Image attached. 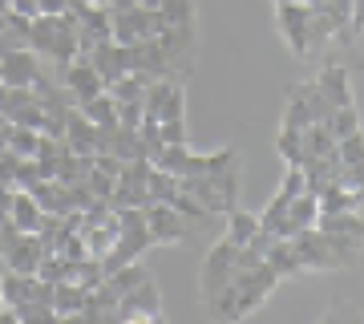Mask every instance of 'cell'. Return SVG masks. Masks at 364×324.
Here are the masks:
<instances>
[{
    "instance_id": "1",
    "label": "cell",
    "mask_w": 364,
    "mask_h": 324,
    "mask_svg": "<svg viewBox=\"0 0 364 324\" xmlns=\"http://www.w3.org/2000/svg\"><path fill=\"white\" fill-rule=\"evenodd\" d=\"M275 284H279V276H275L267 263L239 272L231 284L219 292V296L207 300L210 320H215V324H239V320H247L255 308H263V304H267V296L275 292Z\"/></svg>"
},
{
    "instance_id": "2",
    "label": "cell",
    "mask_w": 364,
    "mask_h": 324,
    "mask_svg": "<svg viewBox=\"0 0 364 324\" xmlns=\"http://www.w3.org/2000/svg\"><path fill=\"white\" fill-rule=\"evenodd\" d=\"M178 182L195 203L207 207V215H227L231 207H239V194H243V162H235L219 174H191Z\"/></svg>"
},
{
    "instance_id": "3",
    "label": "cell",
    "mask_w": 364,
    "mask_h": 324,
    "mask_svg": "<svg viewBox=\"0 0 364 324\" xmlns=\"http://www.w3.org/2000/svg\"><path fill=\"white\" fill-rule=\"evenodd\" d=\"M150 247H154V239H150V227H146V211H142V207L117 211V239H114V251L102 259L105 276L117 272V268H126V263H134V259H142Z\"/></svg>"
},
{
    "instance_id": "4",
    "label": "cell",
    "mask_w": 364,
    "mask_h": 324,
    "mask_svg": "<svg viewBox=\"0 0 364 324\" xmlns=\"http://www.w3.org/2000/svg\"><path fill=\"white\" fill-rule=\"evenodd\" d=\"M235 276H239V247L223 235L219 244L203 256V272H198V292H203V300H215Z\"/></svg>"
},
{
    "instance_id": "5",
    "label": "cell",
    "mask_w": 364,
    "mask_h": 324,
    "mask_svg": "<svg viewBox=\"0 0 364 324\" xmlns=\"http://www.w3.org/2000/svg\"><path fill=\"white\" fill-rule=\"evenodd\" d=\"M162 33V16L158 9H146V4H126V9H114L109 13V37L117 45H138V41H154Z\"/></svg>"
},
{
    "instance_id": "6",
    "label": "cell",
    "mask_w": 364,
    "mask_h": 324,
    "mask_svg": "<svg viewBox=\"0 0 364 324\" xmlns=\"http://www.w3.org/2000/svg\"><path fill=\"white\" fill-rule=\"evenodd\" d=\"M170 117H186V85L178 78H158L146 85L142 122H170Z\"/></svg>"
},
{
    "instance_id": "7",
    "label": "cell",
    "mask_w": 364,
    "mask_h": 324,
    "mask_svg": "<svg viewBox=\"0 0 364 324\" xmlns=\"http://www.w3.org/2000/svg\"><path fill=\"white\" fill-rule=\"evenodd\" d=\"M158 45L166 53V65L170 73H191L198 61V25H174V28H162L158 33Z\"/></svg>"
},
{
    "instance_id": "8",
    "label": "cell",
    "mask_w": 364,
    "mask_h": 324,
    "mask_svg": "<svg viewBox=\"0 0 364 324\" xmlns=\"http://www.w3.org/2000/svg\"><path fill=\"white\" fill-rule=\"evenodd\" d=\"M291 247H296L299 268H304V272H336V268H344L340 256H336V247H332V239H328L320 227L291 235Z\"/></svg>"
},
{
    "instance_id": "9",
    "label": "cell",
    "mask_w": 364,
    "mask_h": 324,
    "mask_svg": "<svg viewBox=\"0 0 364 324\" xmlns=\"http://www.w3.org/2000/svg\"><path fill=\"white\" fill-rule=\"evenodd\" d=\"M275 4V28L287 41V49L296 57H312L308 49V4L304 0H272Z\"/></svg>"
},
{
    "instance_id": "10",
    "label": "cell",
    "mask_w": 364,
    "mask_h": 324,
    "mask_svg": "<svg viewBox=\"0 0 364 324\" xmlns=\"http://www.w3.org/2000/svg\"><path fill=\"white\" fill-rule=\"evenodd\" d=\"M0 251H4V268L9 272H25V276H37L41 259H45L37 231H16V227L0 239Z\"/></svg>"
},
{
    "instance_id": "11",
    "label": "cell",
    "mask_w": 364,
    "mask_h": 324,
    "mask_svg": "<svg viewBox=\"0 0 364 324\" xmlns=\"http://www.w3.org/2000/svg\"><path fill=\"white\" fill-rule=\"evenodd\" d=\"M146 174H150V162H122V174L114 179V194H109V207H114V211L150 207Z\"/></svg>"
},
{
    "instance_id": "12",
    "label": "cell",
    "mask_w": 364,
    "mask_h": 324,
    "mask_svg": "<svg viewBox=\"0 0 364 324\" xmlns=\"http://www.w3.org/2000/svg\"><path fill=\"white\" fill-rule=\"evenodd\" d=\"M65 146L73 150V155H90V158H97V155H105L109 150V130H102V126H93L90 117L81 114L77 105H73V114H69V122H65Z\"/></svg>"
},
{
    "instance_id": "13",
    "label": "cell",
    "mask_w": 364,
    "mask_h": 324,
    "mask_svg": "<svg viewBox=\"0 0 364 324\" xmlns=\"http://www.w3.org/2000/svg\"><path fill=\"white\" fill-rule=\"evenodd\" d=\"M49 69L41 61L33 49H13L0 57V81L9 85V90H33L41 78H45Z\"/></svg>"
},
{
    "instance_id": "14",
    "label": "cell",
    "mask_w": 364,
    "mask_h": 324,
    "mask_svg": "<svg viewBox=\"0 0 364 324\" xmlns=\"http://www.w3.org/2000/svg\"><path fill=\"white\" fill-rule=\"evenodd\" d=\"M146 211V227H150V239H154V247H170V244H182L186 239V219H182L178 211L170 207V203H150Z\"/></svg>"
},
{
    "instance_id": "15",
    "label": "cell",
    "mask_w": 364,
    "mask_h": 324,
    "mask_svg": "<svg viewBox=\"0 0 364 324\" xmlns=\"http://www.w3.org/2000/svg\"><path fill=\"white\" fill-rule=\"evenodd\" d=\"M61 85L69 90L73 105L90 102V98H97V93H105V81L97 78V69H93L85 57H77V61H69L65 69H61Z\"/></svg>"
},
{
    "instance_id": "16",
    "label": "cell",
    "mask_w": 364,
    "mask_h": 324,
    "mask_svg": "<svg viewBox=\"0 0 364 324\" xmlns=\"http://www.w3.org/2000/svg\"><path fill=\"white\" fill-rule=\"evenodd\" d=\"M0 114L9 117L13 126L45 130V110H41L37 90H9V98H4V110H0Z\"/></svg>"
},
{
    "instance_id": "17",
    "label": "cell",
    "mask_w": 364,
    "mask_h": 324,
    "mask_svg": "<svg viewBox=\"0 0 364 324\" xmlns=\"http://www.w3.org/2000/svg\"><path fill=\"white\" fill-rule=\"evenodd\" d=\"M85 61L97 69V78L105 81V90H109L122 73H130V65H126V45H117V41H97V45L85 53Z\"/></svg>"
},
{
    "instance_id": "18",
    "label": "cell",
    "mask_w": 364,
    "mask_h": 324,
    "mask_svg": "<svg viewBox=\"0 0 364 324\" xmlns=\"http://www.w3.org/2000/svg\"><path fill=\"white\" fill-rule=\"evenodd\" d=\"M316 90L324 93V102L332 105V110H340V105H352L356 98H352V78L348 69L340 61H328L324 69H320V78H316Z\"/></svg>"
},
{
    "instance_id": "19",
    "label": "cell",
    "mask_w": 364,
    "mask_h": 324,
    "mask_svg": "<svg viewBox=\"0 0 364 324\" xmlns=\"http://www.w3.org/2000/svg\"><path fill=\"white\" fill-rule=\"evenodd\" d=\"M316 223H320V199H316L312 191H299L296 199H291V207H287L279 239H291V235H299V231H312Z\"/></svg>"
},
{
    "instance_id": "20",
    "label": "cell",
    "mask_w": 364,
    "mask_h": 324,
    "mask_svg": "<svg viewBox=\"0 0 364 324\" xmlns=\"http://www.w3.org/2000/svg\"><path fill=\"white\" fill-rule=\"evenodd\" d=\"M117 312L122 316H134V312H162V296H158V284H154V276L146 280V284H138L134 292H126V296L117 300Z\"/></svg>"
},
{
    "instance_id": "21",
    "label": "cell",
    "mask_w": 364,
    "mask_h": 324,
    "mask_svg": "<svg viewBox=\"0 0 364 324\" xmlns=\"http://www.w3.org/2000/svg\"><path fill=\"white\" fill-rule=\"evenodd\" d=\"M316 227H320V231H332V235H344L352 244H364V215L360 211H332V215H320Z\"/></svg>"
},
{
    "instance_id": "22",
    "label": "cell",
    "mask_w": 364,
    "mask_h": 324,
    "mask_svg": "<svg viewBox=\"0 0 364 324\" xmlns=\"http://www.w3.org/2000/svg\"><path fill=\"white\" fill-rule=\"evenodd\" d=\"M263 263L272 268L279 280H287V276H299L304 268H299V256L296 247H291V239H272L267 244V251H263Z\"/></svg>"
},
{
    "instance_id": "23",
    "label": "cell",
    "mask_w": 364,
    "mask_h": 324,
    "mask_svg": "<svg viewBox=\"0 0 364 324\" xmlns=\"http://www.w3.org/2000/svg\"><path fill=\"white\" fill-rule=\"evenodd\" d=\"M320 199V215H332V211H360L364 207V191H348L340 182H328L324 191H316Z\"/></svg>"
},
{
    "instance_id": "24",
    "label": "cell",
    "mask_w": 364,
    "mask_h": 324,
    "mask_svg": "<svg viewBox=\"0 0 364 324\" xmlns=\"http://www.w3.org/2000/svg\"><path fill=\"white\" fill-rule=\"evenodd\" d=\"M259 235V215H251L247 207H231L227 211V239L235 247H247Z\"/></svg>"
},
{
    "instance_id": "25",
    "label": "cell",
    "mask_w": 364,
    "mask_h": 324,
    "mask_svg": "<svg viewBox=\"0 0 364 324\" xmlns=\"http://www.w3.org/2000/svg\"><path fill=\"white\" fill-rule=\"evenodd\" d=\"M9 219L16 223V231H37L41 219H45V211H41V203L28 191H16L13 194V207H9Z\"/></svg>"
},
{
    "instance_id": "26",
    "label": "cell",
    "mask_w": 364,
    "mask_h": 324,
    "mask_svg": "<svg viewBox=\"0 0 364 324\" xmlns=\"http://www.w3.org/2000/svg\"><path fill=\"white\" fill-rule=\"evenodd\" d=\"M114 239H117V211H109L102 223H93L85 231V244H90V256L93 259H105L114 251Z\"/></svg>"
},
{
    "instance_id": "27",
    "label": "cell",
    "mask_w": 364,
    "mask_h": 324,
    "mask_svg": "<svg viewBox=\"0 0 364 324\" xmlns=\"http://www.w3.org/2000/svg\"><path fill=\"white\" fill-rule=\"evenodd\" d=\"M85 304H90V288L73 284V280H61V284H53V312H57V316L81 312Z\"/></svg>"
},
{
    "instance_id": "28",
    "label": "cell",
    "mask_w": 364,
    "mask_h": 324,
    "mask_svg": "<svg viewBox=\"0 0 364 324\" xmlns=\"http://www.w3.org/2000/svg\"><path fill=\"white\" fill-rule=\"evenodd\" d=\"M105 155H114L117 162H146L142 142H138V130H126V126L109 130V150H105Z\"/></svg>"
},
{
    "instance_id": "29",
    "label": "cell",
    "mask_w": 364,
    "mask_h": 324,
    "mask_svg": "<svg viewBox=\"0 0 364 324\" xmlns=\"http://www.w3.org/2000/svg\"><path fill=\"white\" fill-rule=\"evenodd\" d=\"M275 155L284 158V167H304V130H275Z\"/></svg>"
},
{
    "instance_id": "30",
    "label": "cell",
    "mask_w": 364,
    "mask_h": 324,
    "mask_svg": "<svg viewBox=\"0 0 364 324\" xmlns=\"http://www.w3.org/2000/svg\"><path fill=\"white\" fill-rule=\"evenodd\" d=\"M81 114L90 117L93 126H102V130H117V105L109 93H97V98H90V102H81L77 105Z\"/></svg>"
},
{
    "instance_id": "31",
    "label": "cell",
    "mask_w": 364,
    "mask_h": 324,
    "mask_svg": "<svg viewBox=\"0 0 364 324\" xmlns=\"http://www.w3.org/2000/svg\"><path fill=\"white\" fill-rule=\"evenodd\" d=\"M178 191H182V182L174 179V174L150 167V174H146V194H150V203H174Z\"/></svg>"
},
{
    "instance_id": "32",
    "label": "cell",
    "mask_w": 364,
    "mask_h": 324,
    "mask_svg": "<svg viewBox=\"0 0 364 324\" xmlns=\"http://www.w3.org/2000/svg\"><path fill=\"white\" fill-rule=\"evenodd\" d=\"M308 158H336V138L328 126H308L304 130V162Z\"/></svg>"
},
{
    "instance_id": "33",
    "label": "cell",
    "mask_w": 364,
    "mask_h": 324,
    "mask_svg": "<svg viewBox=\"0 0 364 324\" xmlns=\"http://www.w3.org/2000/svg\"><path fill=\"white\" fill-rule=\"evenodd\" d=\"M158 16H162V28H174V25H198V9H195V0H162V4H158Z\"/></svg>"
},
{
    "instance_id": "34",
    "label": "cell",
    "mask_w": 364,
    "mask_h": 324,
    "mask_svg": "<svg viewBox=\"0 0 364 324\" xmlns=\"http://www.w3.org/2000/svg\"><path fill=\"white\" fill-rule=\"evenodd\" d=\"M328 130H332V138H348V134H360L364 130V122H360V110H356V102L352 105H340L336 114L328 117Z\"/></svg>"
},
{
    "instance_id": "35",
    "label": "cell",
    "mask_w": 364,
    "mask_h": 324,
    "mask_svg": "<svg viewBox=\"0 0 364 324\" xmlns=\"http://www.w3.org/2000/svg\"><path fill=\"white\" fill-rule=\"evenodd\" d=\"M37 146H41V130L13 126V134H9V150H13L16 158H37Z\"/></svg>"
},
{
    "instance_id": "36",
    "label": "cell",
    "mask_w": 364,
    "mask_h": 324,
    "mask_svg": "<svg viewBox=\"0 0 364 324\" xmlns=\"http://www.w3.org/2000/svg\"><path fill=\"white\" fill-rule=\"evenodd\" d=\"M16 320L21 324H49L57 320V312H53V304H45V300H25V304H13Z\"/></svg>"
},
{
    "instance_id": "37",
    "label": "cell",
    "mask_w": 364,
    "mask_h": 324,
    "mask_svg": "<svg viewBox=\"0 0 364 324\" xmlns=\"http://www.w3.org/2000/svg\"><path fill=\"white\" fill-rule=\"evenodd\" d=\"M138 142H142V158L154 167L158 162V155L166 150V142H162V134H158V122H142L138 126Z\"/></svg>"
},
{
    "instance_id": "38",
    "label": "cell",
    "mask_w": 364,
    "mask_h": 324,
    "mask_svg": "<svg viewBox=\"0 0 364 324\" xmlns=\"http://www.w3.org/2000/svg\"><path fill=\"white\" fill-rule=\"evenodd\" d=\"M336 162H364V130L336 142Z\"/></svg>"
},
{
    "instance_id": "39",
    "label": "cell",
    "mask_w": 364,
    "mask_h": 324,
    "mask_svg": "<svg viewBox=\"0 0 364 324\" xmlns=\"http://www.w3.org/2000/svg\"><path fill=\"white\" fill-rule=\"evenodd\" d=\"M336 182L348 191H364V162H336Z\"/></svg>"
},
{
    "instance_id": "40",
    "label": "cell",
    "mask_w": 364,
    "mask_h": 324,
    "mask_svg": "<svg viewBox=\"0 0 364 324\" xmlns=\"http://www.w3.org/2000/svg\"><path fill=\"white\" fill-rule=\"evenodd\" d=\"M158 134H162V142H166V146L191 142V134H186V117H170V122H158Z\"/></svg>"
},
{
    "instance_id": "41",
    "label": "cell",
    "mask_w": 364,
    "mask_h": 324,
    "mask_svg": "<svg viewBox=\"0 0 364 324\" xmlns=\"http://www.w3.org/2000/svg\"><path fill=\"white\" fill-rule=\"evenodd\" d=\"M328 324H364V316L356 312V304L340 300V304H332V308H328Z\"/></svg>"
},
{
    "instance_id": "42",
    "label": "cell",
    "mask_w": 364,
    "mask_h": 324,
    "mask_svg": "<svg viewBox=\"0 0 364 324\" xmlns=\"http://www.w3.org/2000/svg\"><path fill=\"white\" fill-rule=\"evenodd\" d=\"M117 105V126L138 130L142 126V102H114Z\"/></svg>"
},
{
    "instance_id": "43",
    "label": "cell",
    "mask_w": 364,
    "mask_h": 324,
    "mask_svg": "<svg viewBox=\"0 0 364 324\" xmlns=\"http://www.w3.org/2000/svg\"><path fill=\"white\" fill-rule=\"evenodd\" d=\"M85 191H90L93 199H105V203H109V194H114V179H105L102 170H90V174H85Z\"/></svg>"
},
{
    "instance_id": "44",
    "label": "cell",
    "mask_w": 364,
    "mask_h": 324,
    "mask_svg": "<svg viewBox=\"0 0 364 324\" xmlns=\"http://www.w3.org/2000/svg\"><path fill=\"white\" fill-rule=\"evenodd\" d=\"M170 207L178 211L182 219H203V215H207V207H203V203H195V199H191L186 191H178V199H174Z\"/></svg>"
},
{
    "instance_id": "45",
    "label": "cell",
    "mask_w": 364,
    "mask_h": 324,
    "mask_svg": "<svg viewBox=\"0 0 364 324\" xmlns=\"http://www.w3.org/2000/svg\"><path fill=\"white\" fill-rule=\"evenodd\" d=\"M9 13L25 16V21H37V16H41V4H37V0H13V4H9Z\"/></svg>"
},
{
    "instance_id": "46",
    "label": "cell",
    "mask_w": 364,
    "mask_h": 324,
    "mask_svg": "<svg viewBox=\"0 0 364 324\" xmlns=\"http://www.w3.org/2000/svg\"><path fill=\"white\" fill-rule=\"evenodd\" d=\"M348 28L360 37L364 33V0H352V21H348Z\"/></svg>"
},
{
    "instance_id": "47",
    "label": "cell",
    "mask_w": 364,
    "mask_h": 324,
    "mask_svg": "<svg viewBox=\"0 0 364 324\" xmlns=\"http://www.w3.org/2000/svg\"><path fill=\"white\" fill-rule=\"evenodd\" d=\"M37 4H41V13L61 16V13H69V4H73V0H37Z\"/></svg>"
},
{
    "instance_id": "48",
    "label": "cell",
    "mask_w": 364,
    "mask_h": 324,
    "mask_svg": "<svg viewBox=\"0 0 364 324\" xmlns=\"http://www.w3.org/2000/svg\"><path fill=\"white\" fill-rule=\"evenodd\" d=\"M122 320L126 324H166V316L162 312H154V316L150 312H134V316H122Z\"/></svg>"
},
{
    "instance_id": "49",
    "label": "cell",
    "mask_w": 364,
    "mask_h": 324,
    "mask_svg": "<svg viewBox=\"0 0 364 324\" xmlns=\"http://www.w3.org/2000/svg\"><path fill=\"white\" fill-rule=\"evenodd\" d=\"M9 134H13V122H9V117L0 114V150L9 146Z\"/></svg>"
},
{
    "instance_id": "50",
    "label": "cell",
    "mask_w": 364,
    "mask_h": 324,
    "mask_svg": "<svg viewBox=\"0 0 364 324\" xmlns=\"http://www.w3.org/2000/svg\"><path fill=\"white\" fill-rule=\"evenodd\" d=\"M0 324H21V320H16L13 308H4V312H0Z\"/></svg>"
},
{
    "instance_id": "51",
    "label": "cell",
    "mask_w": 364,
    "mask_h": 324,
    "mask_svg": "<svg viewBox=\"0 0 364 324\" xmlns=\"http://www.w3.org/2000/svg\"><path fill=\"white\" fill-rule=\"evenodd\" d=\"M4 98H9V85H4V81H0V110H4Z\"/></svg>"
},
{
    "instance_id": "52",
    "label": "cell",
    "mask_w": 364,
    "mask_h": 324,
    "mask_svg": "<svg viewBox=\"0 0 364 324\" xmlns=\"http://www.w3.org/2000/svg\"><path fill=\"white\" fill-rule=\"evenodd\" d=\"M134 4H146V9H158V4H162V0H134Z\"/></svg>"
},
{
    "instance_id": "53",
    "label": "cell",
    "mask_w": 364,
    "mask_h": 324,
    "mask_svg": "<svg viewBox=\"0 0 364 324\" xmlns=\"http://www.w3.org/2000/svg\"><path fill=\"white\" fill-rule=\"evenodd\" d=\"M9 4H13V0H0V13H9Z\"/></svg>"
},
{
    "instance_id": "54",
    "label": "cell",
    "mask_w": 364,
    "mask_h": 324,
    "mask_svg": "<svg viewBox=\"0 0 364 324\" xmlns=\"http://www.w3.org/2000/svg\"><path fill=\"white\" fill-rule=\"evenodd\" d=\"M4 308H9V304H4V292H0V312H4Z\"/></svg>"
},
{
    "instance_id": "55",
    "label": "cell",
    "mask_w": 364,
    "mask_h": 324,
    "mask_svg": "<svg viewBox=\"0 0 364 324\" xmlns=\"http://www.w3.org/2000/svg\"><path fill=\"white\" fill-rule=\"evenodd\" d=\"M49 324H61V316H57V320H49Z\"/></svg>"
},
{
    "instance_id": "56",
    "label": "cell",
    "mask_w": 364,
    "mask_h": 324,
    "mask_svg": "<svg viewBox=\"0 0 364 324\" xmlns=\"http://www.w3.org/2000/svg\"><path fill=\"white\" fill-rule=\"evenodd\" d=\"M81 4H93V0H81Z\"/></svg>"
},
{
    "instance_id": "57",
    "label": "cell",
    "mask_w": 364,
    "mask_h": 324,
    "mask_svg": "<svg viewBox=\"0 0 364 324\" xmlns=\"http://www.w3.org/2000/svg\"><path fill=\"white\" fill-rule=\"evenodd\" d=\"M320 324H328V316H324V320H320Z\"/></svg>"
}]
</instances>
